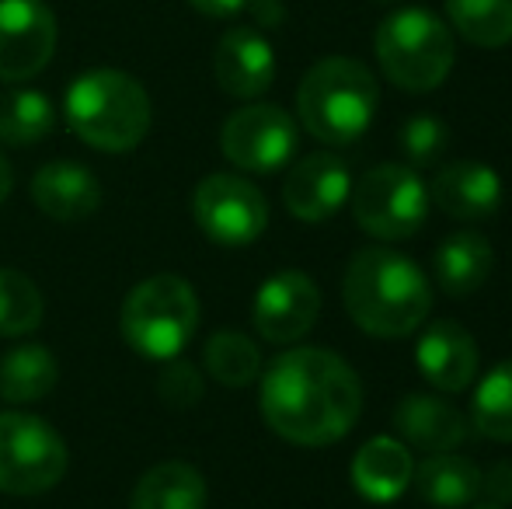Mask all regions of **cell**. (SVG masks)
Listing matches in <instances>:
<instances>
[{"instance_id":"6da1fadb","label":"cell","mask_w":512,"mask_h":509,"mask_svg":"<svg viewBox=\"0 0 512 509\" xmlns=\"http://www.w3.org/2000/svg\"><path fill=\"white\" fill-rule=\"evenodd\" d=\"M262 419L297 447H331L363 412V384L342 356L317 346L286 349L262 374Z\"/></svg>"},{"instance_id":"7a4b0ae2","label":"cell","mask_w":512,"mask_h":509,"mask_svg":"<svg viewBox=\"0 0 512 509\" xmlns=\"http://www.w3.org/2000/svg\"><path fill=\"white\" fill-rule=\"evenodd\" d=\"M349 318L373 339H408L432 311L429 276L391 248H363L342 279Z\"/></svg>"},{"instance_id":"3957f363","label":"cell","mask_w":512,"mask_h":509,"mask_svg":"<svg viewBox=\"0 0 512 509\" xmlns=\"http://www.w3.org/2000/svg\"><path fill=\"white\" fill-rule=\"evenodd\" d=\"M380 109L377 77L352 56H324L304 74L297 91L300 123L328 147H349L370 129Z\"/></svg>"},{"instance_id":"277c9868","label":"cell","mask_w":512,"mask_h":509,"mask_svg":"<svg viewBox=\"0 0 512 509\" xmlns=\"http://www.w3.org/2000/svg\"><path fill=\"white\" fill-rule=\"evenodd\" d=\"M150 95L122 70H88L67 88L63 119L77 140L102 154H126L150 133Z\"/></svg>"},{"instance_id":"5b68a950","label":"cell","mask_w":512,"mask_h":509,"mask_svg":"<svg viewBox=\"0 0 512 509\" xmlns=\"http://www.w3.org/2000/svg\"><path fill=\"white\" fill-rule=\"evenodd\" d=\"M373 53L394 88L425 95L450 77L453 60H457V42H453L450 25L432 11L401 7L377 25Z\"/></svg>"},{"instance_id":"8992f818","label":"cell","mask_w":512,"mask_h":509,"mask_svg":"<svg viewBox=\"0 0 512 509\" xmlns=\"http://www.w3.org/2000/svg\"><path fill=\"white\" fill-rule=\"evenodd\" d=\"M119 325L133 353L147 360H175L199 328V297L189 279L161 272L129 290Z\"/></svg>"},{"instance_id":"52a82bcc","label":"cell","mask_w":512,"mask_h":509,"mask_svg":"<svg viewBox=\"0 0 512 509\" xmlns=\"http://www.w3.org/2000/svg\"><path fill=\"white\" fill-rule=\"evenodd\" d=\"M352 217L370 238L405 241L429 217V185L408 164H377L349 192Z\"/></svg>"},{"instance_id":"ba28073f","label":"cell","mask_w":512,"mask_h":509,"mask_svg":"<svg viewBox=\"0 0 512 509\" xmlns=\"http://www.w3.org/2000/svg\"><path fill=\"white\" fill-rule=\"evenodd\" d=\"M67 475V443L32 412H0V492L42 496Z\"/></svg>"},{"instance_id":"9c48e42d","label":"cell","mask_w":512,"mask_h":509,"mask_svg":"<svg viewBox=\"0 0 512 509\" xmlns=\"http://www.w3.org/2000/svg\"><path fill=\"white\" fill-rule=\"evenodd\" d=\"M192 213H196L199 231L227 248L251 245L269 227V203H265L262 189L248 178L223 175V171L196 185Z\"/></svg>"},{"instance_id":"30bf717a","label":"cell","mask_w":512,"mask_h":509,"mask_svg":"<svg viewBox=\"0 0 512 509\" xmlns=\"http://www.w3.org/2000/svg\"><path fill=\"white\" fill-rule=\"evenodd\" d=\"M297 119L279 105H244L220 129V150L234 168L269 175L297 154Z\"/></svg>"},{"instance_id":"8fae6325","label":"cell","mask_w":512,"mask_h":509,"mask_svg":"<svg viewBox=\"0 0 512 509\" xmlns=\"http://www.w3.org/2000/svg\"><path fill=\"white\" fill-rule=\"evenodd\" d=\"M56 14L42 0H0V81L42 74L56 53Z\"/></svg>"},{"instance_id":"7c38bea8","label":"cell","mask_w":512,"mask_h":509,"mask_svg":"<svg viewBox=\"0 0 512 509\" xmlns=\"http://www.w3.org/2000/svg\"><path fill=\"white\" fill-rule=\"evenodd\" d=\"M317 314H321V290L300 269L269 276L258 286L255 304H251L258 335L265 342H276V346H290V342L304 339L317 325Z\"/></svg>"},{"instance_id":"4fadbf2b","label":"cell","mask_w":512,"mask_h":509,"mask_svg":"<svg viewBox=\"0 0 512 509\" xmlns=\"http://www.w3.org/2000/svg\"><path fill=\"white\" fill-rule=\"evenodd\" d=\"M349 192L352 178L342 157L317 150V154H307L304 161L293 164V171L283 182V203L297 220L321 224L349 203Z\"/></svg>"},{"instance_id":"5bb4252c","label":"cell","mask_w":512,"mask_h":509,"mask_svg":"<svg viewBox=\"0 0 512 509\" xmlns=\"http://www.w3.org/2000/svg\"><path fill=\"white\" fill-rule=\"evenodd\" d=\"M213 74L216 84L227 91L230 98H251L265 95L276 81V53L272 42L265 39L258 28L237 25L230 32H223V39L216 42L213 53Z\"/></svg>"},{"instance_id":"9a60e30c","label":"cell","mask_w":512,"mask_h":509,"mask_svg":"<svg viewBox=\"0 0 512 509\" xmlns=\"http://www.w3.org/2000/svg\"><path fill=\"white\" fill-rule=\"evenodd\" d=\"M415 363L422 370V377L436 391L457 394L464 387H471L474 374H478V342L457 321H432L422 332L415 349Z\"/></svg>"},{"instance_id":"2e32d148","label":"cell","mask_w":512,"mask_h":509,"mask_svg":"<svg viewBox=\"0 0 512 509\" xmlns=\"http://www.w3.org/2000/svg\"><path fill=\"white\" fill-rule=\"evenodd\" d=\"M429 203L453 220H485L502 203V178L481 161H453L436 171Z\"/></svg>"},{"instance_id":"e0dca14e","label":"cell","mask_w":512,"mask_h":509,"mask_svg":"<svg viewBox=\"0 0 512 509\" xmlns=\"http://www.w3.org/2000/svg\"><path fill=\"white\" fill-rule=\"evenodd\" d=\"M32 199L46 217L60 224H77L88 220L102 206V185L95 171H88L77 161H53L42 164L32 178Z\"/></svg>"},{"instance_id":"ac0fdd59","label":"cell","mask_w":512,"mask_h":509,"mask_svg":"<svg viewBox=\"0 0 512 509\" xmlns=\"http://www.w3.org/2000/svg\"><path fill=\"white\" fill-rule=\"evenodd\" d=\"M394 429L425 454H446L467 440L471 422L464 419L460 408L436 394H408L394 408Z\"/></svg>"},{"instance_id":"d6986e66","label":"cell","mask_w":512,"mask_h":509,"mask_svg":"<svg viewBox=\"0 0 512 509\" xmlns=\"http://www.w3.org/2000/svg\"><path fill=\"white\" fill-rule=\"evenodd\" d=\"M415 478V464L408 447L394 436H373L352 457V485L370 503H394L408 492Z\"/></svg>"},{"instance_id":"ffe728a7","label":"cell","mask_w":512,"mask_h":509,"mask_svg":"<svg viewBox=\"0 0 512 509\" xmlns=\"http://www.w3.org/2000/svg\"><path fill=\"white\" fill-rule=\"evenodd\" d=\"M495 265V248L481 231H453L439 241L432 255L436 286L446 297H471Z\"/></svg>"},{"instance_id":"44dd1931","label":"cell","mask_w":512,"mask_h":509,"mask_svg":"<svg viewBox=\"0 0 512 509\" xmlns=\"http://www.w3.org/2000/svg\"><path fill=\"white\" fill-rule=\"evenodd\" d=\"M415 485L418 499L425 506L436 509H464L481 496V468L467 457L453 454H429L422 464L415 468Z\"/></svg>"},{"instance_id":"7402d4cb","label":"cell","mask_w":512,"mask_h":509,"mask_svg":"<svg viewBox=\"0 0 512 509\" xmlns=\"http://www.w3.org/2000/svg\"><path fill=\"white\" fill-rule=\"evenodd\" d=\"M133 509H206V478L185 461H161L136 482Z\"/></svg>"},{"instance_id":"603a6c76","label":"cell","mask_w":512,"mask_h":509,"mask_svg":"<svg viewBox=\"0 0 512 509\" xmlns=\"http://www.w3.org/2000/svg\"><path fill=\"white\" fill-rule=\"evenodd\" d=\"M60 381V363L46 346H14L0 356V398L11 405H28L42 401Z\"/></svg>"},{"instance_id":"cb8c5ba5","label":"cell","mask_w":512,"mask_h":509,"mask_svg":"<svg viewBox=\"0 0 512 509\" xmlns=\"http://www.w3.org/2000/svg\"><path fill=\"white\" fill-rule=\"evenodd\" d=\"M453 32L478 49H502L512 42V0H446Z\"/></svg>"},{"instance_id":"d4e9b609","label":"cell","mask_w":512,"mask_h":509,"mask_svg":"<svg viewBox=\"0 0 512 509\" xmlns=\"http://www.w3.org/2000/svg\"><path fill=\"white\" fill-rule=\"evenodd\" d=\"M56 109L42 91L14 88L0 95V140L11 147H28L53 133Z\"/></svg>"},{"instance_id":"484cf974","label":"cell","mask_w":512,"mask_h":509,"mask_svg":"<svg viewBox=\"0 0 512 509\" xmlns=\"http://www.w3.org/2000/svg\"><path fill=\"white\" fill-rule=\"evenodd\" d=\"M471 426L485 440L512 443V360L485 374L471 401Z\"/></svg>"},{"instance_id":"4316f807","label":"cell","mask_w":512,"mask_h":509,"mask_svg":"<svg viewBox=\"0 0 512 509\" xmlns=\"http://www.w3.org/2000/svg\"><path fill=\"white\" fill-rule=\"evenodd\" d=\"M206 374L227 387H248L262 377V353L241 332H216L203 349Z\"/></svg>"},{"instance_id":"83f0119b","label":"cell","mask_w":512,"mask_h":509,"mask_svg":"<svg viewBox=\"0 0 512 509\" xmlns=\"http://www.w3.org/2000/svg\"><path fill=\"white\" fill-rule=\"evenodd\" d=\"M42 293L25 272L0 265V335L18 339L42 325Z\"/></svg>"},{"instance_id":"f1b7e54d","label":"cell","mask_w":512,"mask_h":509,"mask_svg":"<svg viewBox=\"0 0 512 509\" xmlns=\"http://www.w3.org/2000/svg\"><path fill=\"white\" fill-rule=\"evenodd\" d=\"M398 147L415 168H429L450 147V129L439 116H411L398 129Z\"/></svg>"},{"instance_id":"f546056e","label":"cell","mask_w":512,"mask_h":509,"mask_svg":"<svg viewBox=\"0 0 512 509\" xmlns=\"http://www.w3.org/2000/svg\"><path fill=\"white\" fill-rule=\"evenodd\" d=\"M157 391H161L164 401L185 408V405H196V401L203 398V381H199L196 367H189V363H171V367L161 374V381H157Z\"/></svg>"},{"instance_id":"4dcf8cb0","label":"cell","mask_w":512,"mask_h":509,"mask_svg":"<svg viewBox=\"0 0 512 509\" xmlns=\"http://www.w3.org/2000/svg\"><path fill=\"white\" fill-rule=\"evenodd\" d=\"M481 496H485V503H495L502 509L512 503V464L509 461H499L488 471H481Z\"/></svg>"},{"instance_id":"1f68e13d","label":"cell","mask_w":512,"mask_h":509,"mask_svg":"<svg viewBox=\"0 0 512 509\" xmlns=\"http://www.w3.org/2000/svg\"><path fill=\"white\" fill-rule=\"evenodd\" d=\"M189 4L196 7L199 14H206V18H234L251 0H189Z\"/></svg>"},{"instance_id":"d6a6232c","label":"cell","mask_w":512,"mask_h":509,"mask_svg":"<svg viewBox=\"0 0 512 509\" xmlns=\"http://www.w3.org/2000/svg\"><path fill=\"white\" fill-rule=\"evenodd\" d=\"M14 189V171H11V161H7L4 154H0V203H4L7 196H11Z\"/></svg>"},{"instance_id":"836d02e7","label":"cell","mask_w":512,"mask_h":509,"mask_svg":"<svg viewBox=\"0 0 512 509\" xmlns=\"http://www.w3.org/2000/svg\"><path fill=\"white\" fill-rule=\"evenodd\" d=\"M467 509H502V506H495V503H478V506H474V503H471Z\"/></svg>"},{"instance_id":"e575fe53","label":"cell","mask_w":512,"mask_h":509,"mask_svg":"<svg viewBox=\"0 0 512 509\" xmlns=\"http://www.w3.org/2000/svg\"><path fill=\"white\" fill-rule=\"evenodd\" d=\"M377 4H391V0H377Z\"/></svg>"}]
</instances>
